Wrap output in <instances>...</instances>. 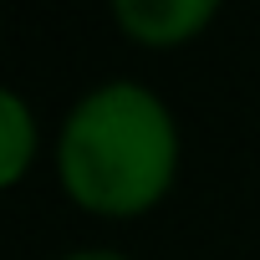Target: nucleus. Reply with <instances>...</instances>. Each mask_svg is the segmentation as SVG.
<instances>
[{
	"instance_id": "nucleus-1",
	"label": "nucleus",
	"mask_w": 260,
	"mask_h": 260,
	"mask_svg": "<svg viewBox=\"0 0 260 260\" xmlns=\"http://www.w3.org/2000/svg\"><path fill=\"white\" fill-rule=\"evenodd\" d=\"M179 169V127L158 92L143 82H97L77 97L61 122L56 174L61 189L92 214H143L153 209Z\"/></svg>"
},
{
	"instance_id": "nucleus-2",
	"label": "nucleus",
	"mask_w": 260,
	"mask_h": 260,
	"mask_svg": "<svg viewBox=\"0 0 260 260\" xmlns=\"http://www.w3.org/2000/svg\"><path fill=\"white\" fill-rule=\"evenodd\" d=\"M112 21L143 46H179L214 21V0H117Z\"/></svg>"
},
{
	"instance_id": "nucleus-3",
	"label": "nucleus",
	"mask_w": 260,
	"mask_h": 260,
	"mask_svg": "<svg viewBox=\"0 0 260 260\" xmlns=\"http://www.w3.org/2000/svg\"><path fill=\"white\" fill-rule=\"evenodd\" d=\"M36 158V117L16 87L0 82V189H11Z\"/></svg>"
},
{
	"instance_id": "nucleus-4",
	"label": "nucleus",
	"mask_w": 260,
	"mask_h": 260,
	"mask_svg": "<svg viewBox=\"0 0 260 260\" xmlns=\"http://www.w3.org/2000/svg\"><path fill=\"white\" fill-rule=\"evenodd\" d=\"M61 260H127V255H117V250H72Z\"/></svg>"
}]
</instances>
